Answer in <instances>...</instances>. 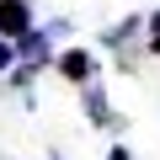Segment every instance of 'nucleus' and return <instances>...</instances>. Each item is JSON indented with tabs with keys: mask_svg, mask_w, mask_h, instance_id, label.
Listing matches in <instances>:
<instances>
[{
	"mask_svg": "<svg viewBox=\"0 0 160 160\" xmlns=\"http://www.w3.org/2000/svg\"><path fill=\"white\" fill-rule=\"evenodd\" d=\"M0 32L27 38V0H0Z\"/></svg>",
	"mask_w": 160,
	"mask_h": 160,
	"instance_id": "1",
	"label": "nucleus"
},
{
	"mask_svg": "<svg viewBox=\"0 0 160 160\" xmlns=\"http://www.w3.org/2000/svg\"><path fill=\"white\" fill-rule=\"evenodd\" d=\"M64 75L86 80V75H91V59H86V53H64Z\"/></svg>",
	"mask_w": 160,
	"mask_h": 160,
	"instance_id": "2",
	"label": "nucleus"
},
{
	"mask_svg": "<svg viewBox=\"0 0 160 160\" xmlns=\"http://www.w3.org/2000/svg\"><path fill=\"white\" fill-rule=\"evenodd\" d=\"M11 64V43H0V69H6Z\"/></svg>",
	"mask_w": 160,
	"mask_h": 160,
	"instance_id": "3",
	"label": "nucleus"
},
{
	"mask_svg": "<svg viewBox=\"0 0 160 160\" xmlns=\"http://www.w3.org/2000/svg\"><path fill=\"white\" fill-rule=\"evenodd\" d=\"M155 53H160V32H155Z\"/></svg>",
	"mask_w": 160,
	"mask_h": 160,
	"instance_id": "4",
	"label": "nucleus"
}]
</instances>
